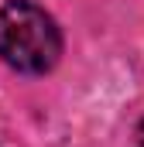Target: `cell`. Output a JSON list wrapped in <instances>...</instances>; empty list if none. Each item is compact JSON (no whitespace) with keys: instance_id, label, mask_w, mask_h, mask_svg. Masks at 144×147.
Returning a JSON list of instances; mask_svg holds the SVG:
<instances>
[{"instance_id":"obj_1","label":"cell","mask_w":144,"mask_h":147,"mask_svg":"<svg viewBox=\"0 0 144 147\" xmlns=\"http://www.w3.org/2000/svg\"><path fill=\"white\" fill-rule=\"evenodd\" d=\"M62 55L55 21L31 0H10L0 7V58L24 75H45Z\"/></svg>"},{"instance_id":"obj_2","label":"cell","mask_w":144,"mask_h":147,"mask_svg":"<svg viewBox=\"0 0 144 147\" xmlns=\"http://www.w3.org/2000/svg\"><path fill=\"white\" fill-rule=\"evenodd\" d=\"M137 144L144 147V120H141V127H137Z\"/></svg>"}]
</instances>
